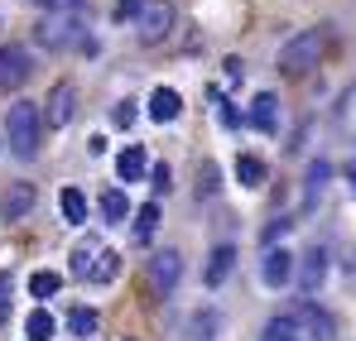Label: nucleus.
I'll return each instance as SVG.
<instances>
[{
	"instance_id": "obj_1",
	"label": "nucleus",
	"mask_w": 356,
	"mask_h": 341,
	"mask_svg": "<svg viewBox=\"0 0 356 341\" xmlns=\"http://www.w3.org/2000/svg\"><path fill=\"white\" fill-rule=\"evenodd\" d=\"M116 269H120V255L102 235H87V240L72 245V274H77V279H87V284H111Z\"/></svg>"
},
{
	"instance_id": "obj_2",
	"label": "nucleus",
	"mask_w": 356,
	"mask_h": 341,
	"mask_svg": "<svg viewBox=\"0 0 356 341\" xmlns=\"http://www.w3.org/2000/svg\"><path fill=\"white\" fill-rule=\"evenodd\" d=\"M39 130H44V111L34 101H15L5 115V140L19 159H34L39 154Z\"/></svg>"
},
{
	"instance_id": "obj_3",
	"label": "nucleus",
	"mask_w": 356,
	"mask_h": 341,
	"mask_svg": "<svg viewBox=\"0 0 356 341\" xmlns=\"http://www.w3.org/2000/svg\"><path fill=\"white\" fill-rule=\"evenodd\" d=\"M323 49H327V34H323V29H308V34L289 39V44L280 49V72H289V77L308 72V67L323 58Z\"/></svg>"
},
{
	"instance_id": "obj_4",
	"label": "nucleus",
	"mask_w": 356,
	"mask_h": 341,
	"mask_svg": "<svg viewBox=\"0 0 356 341\" xmlns=\"http://www.w3.org/2000/svg\"><path fill=\"white\" fill-rule=\"evenodd\" d=\"M29 72H34L29 49H19V44H5L0 49V92H15L19 82H29Z\"/></svg>"
},
{
	"instance_id": "obj_5",
	"label": "nucleus",
	"mask_w": 356,
	"mask_h": 341,
	"mask_svg": "<svg viewBox=\"0 0 356 341\" xmlns=\"http://www.w3.org/2000/svg\"><path fill=\"white\" fill-rule=\"evenodd\" d=\"M145 279H149L154 293H174L178 279H183V260H178V250H159V255H149Z\"/></svg>"
},
{
	"instance_id": "obj_6",
	"label": "nucleus",
	"mask_w": 356,
	"mask_h": 341,
	"mask_svg": "<svg viewBox=\"0 0 356 341\" xmlns=\"http://www.w3.org/2000/svg\"><path fill=\"white\" fill-rule=\"evenodd\" d=\"M169 29H174V5H169V0H154V5L140 15V39H145V44H159Z\"/></svg>"
},
{
	"instance_id": "obj_7",
	"label": "nucleus",
	"mask_w": 356,
	"mask_h": 341,
	"mask_svg": "<svg viewBox=\"0 0 356 341\" xmlns=\"http://www.w3.org/2000/svg\"><path fill=\"white\" fill-rule=\"evenodd\" d=\"M260 279L270 288H284L294 279V255H289L284 245H270V250H265V265H260Z\"/></svg>"
},
{
	"instance_id": "obj_8",
	"label": "nucleus",
	"mask_w": 356,
	"mask_h": 341,
	"mask_svg": "<svg viewBox=\"0 0 356 341\" xmlns=\"http://www.w3.org/2000/svg\"><path fill=\"white\" fill-rule=\"evenodd\" d=\"M34 202H39L34 183H15V188H5V197H0V217H5V222H19V217L34 212Z\"/></svg>"
},
{
	"instance_id": "obj_9",
	"label": "nucleus",
	"mask_w": 356,
	"mask_h": 341,
	"mask_svg": "<svg viewBox=\"0 0 356 341\" xmlns=\"http://www.w3.org/2000/svg\"><path fill=\"white\" fill-rule=\"evenodd\" d=\"M294 322H298V332H308L313 341H332V317L318 303H308V298L294 308Z\"/></svg>"
},
{
	"instance_id": "obj_10",
	"label": "nucleus",
	"mask_w": 356,
	"mask_h": 341,
	"mask_svg": "<svg viewBox=\"0 0 356 341\" xmlns=\"http://www.w3.org/2000/svg\"><path fill=\"white\" fill-rule=\"evenodd\" d=\"M72 101H77L72 82H58V87L49 92V106H44V125H49V130H63V125L72 120Z\"/></svg>"
},
{
	"instance_id": "obj_11",
	"label": "nucleus",
	"mask_w": 356,
	"mask_h": 341,
	"mask_svg": "<svg viewBox=\"0 0 356 341\" xmlns=\"http://www.w3.org/2000/svg\"><path fill=\"white\" fill-rule=\"evenodd\" d=\"M232 265H236V245H217L212 260H207V269H202V284L222 288V284H227V274H232Z\"/></svg>"
},
{
	"instance_id": "obj_12",
	"label": "nucleus",
	"mask_w": 356,
	"mask_h": 341,
	"mask_svg": "<svg viewBox=\"0 0 356 341\" xmlns=\"http://www.w3.org/2000/svg\"><path fill=\"white\" fill-rule=\"evenodd\" d=\"M183 115V97H178L174 87H154V97H149V120H159V125H169Z\"/></svg>"
},
{
	"instance_id": "obj_13",
	"label": "nucleus",
	"mask_w": 356,
	"mask_h": 341,
	"mask_svg": "<svg viewBox=\"0 0 356 341\" xmlns=\"http://www.w3.org/2000/svg\"><path fill=\"white\" fill-rule=\"evenodd\" d=\"M34 34H39V44H49V49H63V44L77 34V19H72V15H54V19H44Z\"/></svg>"
},
{
	"instance_id": "obj_14",
	"label": "nucleus",
	"mask_w": 356,
	"mask_h": 341,
	"mask_svg": "<svg viewBox=\"0 0 356 341\" xmlns=\"http://www.w3.org/2000/svg\"><path fill=\"white\" fill-rule=\"evenodd\" d=\"M323 279H327V255H323V250H308V255H303V269H298V288H303V293H318Z\"/></svg>"
},
{
	"instance_id": "obj_15",
	"label": "nucleus",
	"mask_w": 356,
	"mask_h": 341,
	"mask_svg": "<svg viewBox=\"0 0 356 341\" xmlns=\"http://www.w3.org/2000/svg\"><path fill=\"white\" fill-rule=\"evenodd\" d=\"M250 125H255V130H265V135H275V125H280V101H275L270 92H260V97H255V106H250Z\"/></svg>"
},
{
	"instance_id": "obj_16",
	"label": "nucleus",
	"mask_w": 356,
	"mask_h": 341,
	"mask_svg": "<svg viewBox=\"0 0 356 341\" xmlns=\"http://www.w3.org/2000/svg\"><path fill=\"white\" fill-rule=\"evenodd\" d=\"M58 207H63V222H67V226H82V222H87V197H82V188H63Z\"/></svg>"
},
{
	"instance_id": "obj_17",
	"label": "nucleus",
	"mask_w": 356,
	"mask_h": 341,
	"mask_svg": "<svg viewBox=\"0 0 356 341\" xmlns=\"http://www.w3.org/2000/svg\"><path fill=\"white\" fill-rule=\"evenodd\" d=\"M97 327H102V317H97V308H72V313H67V332H72V337H97Z\"/></svg>"
},
{
	"instance_id": "obj_18",
	"label": "nucleus",
	"mask_w": 356,
	"mask_h": 341,
	"mask_svg": "<svg viewBox=\"0 0 356 341\" xmlns=\"http://www.w3.org/2000/svg\"><path fill=\"white\" fill-rule=\"evenodd\" d=\"M116 173L125 178V183L145 178V173H149V159H145V149H135V144H130V149H125V154L116 159Z\"/></svg>"
},
{
	"instance_id": "obj_19",
	"label": "nucleus",
	"mask_w": 356,
	"mask_h": 341,
	"mask_svg": "<svg viewBox=\"0 0 356 341\" xmlns=\"http://www.w3.org/2000/svg\"><path fill=\"white\" fill-rule=\"evenodd\" d=\"M58 288H63V274H58V269H34V274H29V293H34L39 303H49Z\"/></svg>"
},
{
	"instance_id": "obj_20",
	"label": "nucleus",
	"mask_w": 356,
	"mask_h": 341,
	"mask_svg": "<svg viewBox=\"0 0 356 341\" xmlns=\"http://www.w3.org/2000/svg\"><path fill=\"white\" fill-rule=\"evenodd\" d=\"M265 159H255V154H236V178H241V188H260L265 183Z\"/></svg>"
},
{
	"instance_id": "obj_21",
	"label": "nucleus",
	"mask_w": 356,
	"mask_h": 341,
	"mask_svg": "<svg viewBox=\"0 0 356 341\" xmlns=\"http://www.w3.org/2000/svg\"><path fill=\"white\" fill-rule=\"evenodd\" d=\"M260 341H298L294 313H280V317H270V322H265V332H260Z\"/></svg>"
},
{
	"instance_id": "obj_22",
	"label": "nucleus",
	"mask_w": 356,
	"mask_h": 341,
	"mask_svg": "<svg viewBox=\"0 0 356 341\" xmlns=\"http://www.w3.org/2000/svg\"><path fill=\"white\" fill-rule=\"evenodd\" d=\"M58 332V322H54V313H44V308H34L29 313V322H24V337L29 341H49Z\"/></svg>"
},
{
	"instance_id": "obj_23",
	"label": "nucleus",
	"mask_w": 356,
	"mask_h": 341,
	"mask_svg": "<svg viewBox=\"0 0 356 341\" xmlns=\"http://www.w3.org/2000/svg\"><path fill=\"white\" fill-rule=\"evenodd\" d=\"M159 226V202H145L140 212H135V240H149Z\"/></svg>"
},
{
	"instance_id": "obj_24",
	"label": "nucleus",
	"mask_w": 356,
	"mask_h": 341,
	"mask_svg": "<svg viewBox=\"0 0 356 341\" xmlns=\"http://www.w3.org/2000/svg\"><path fill=\"white\" fill-rule=\"evenodd\" d=\"M102 212H106V222H125V217H130V202H125V192H120V188L102 192Z\"/></svg>"
},
{
	"instance_id": "obj_25",
	"label": "nucleus",
	"mask_w": 356,
	"mask_h": 341,
	"mask_svg": "<svg viewBox=\"0 0 356 341\" xmlns=\"http://www.w3.org/2000/svg\"><path fill=\"white\" fill-rule=\"evenodd\" d=\"M217 322H222V317H217L212 308L197 313V317H193V341H212V337H217Z\"/></svg>"
},
{
	"instance_id": "obj_26",
	"label": "nucleus",
	"mask_w": 356,
	"mask_h": 341,
	"mask_svg": "<svg viewBox=\"0 0 356 341\" xmlns=\"http://www.w3.org/2000/svg\"><path fill=\"white\" fill-rule=\"evenodd\" d=\"M10 303H15V284H10V274L0 269V327L10 322Z\"/></svg>"
},
{
	"instance_id": "obj_27",
	"label": "nucleus",
	"mask_w": 356,
	"mask_h": 341,
	"mask_svg": "<svg viewBox=\"0 0 356 341\" xmlns=\"http://www.w3.org/2000/svg\"><path fill=\"white\" fill-rule=\"evenodd\" d=\"M327 164H323V159H318V164H313V169H308V197H318V192H323V183H327Z\"/></svg>"
},
{
	"instance_id": "obj_28",
	"label": "nucleus",
	"mask_w": 356,
	"mask_h": 341,
	"mask_svg": "<svg viewBox=\"0 0 356 341\" xmlns=\"http://www.w3.org/2000/svg\"><path fill=\"white\" fill-rule=\"evenodd\" d=\"M135 115H140V111H135V101H120L116 111H111V120H116V125H125V130H130V125H135Z\"/></svg>"
},
{
	"instance_id": "obj_29",
	"label": "nucleus",
	"mask_w": 356,
	"mask_h": 341,
	"mask_svg": "<svg viewBox=\"0 0 356 341\" xmlns=\"http://www.w3.org/2000/svg\"><path fill=\"white\" fill-rule=\"evenodd\" d=\"M202 192H217V169L212 164H202V173H197V197Z\"/></svg>"
},
{
	"instance_id": "obj_30",
	"label": "nucleus",
	"mask_w": 356,
	"mask_h": 341,
	"mask_svg": "<svg viewBox=\"0 0 356 341\" xmlns=\"http://www.w3.org/2000/svg\"><path fill=\"white\" fill-rule=\"evenodd\" d=\"M145 10H140V0H116V19L125 24V19H140Z\"/></svg>"
},
{
	"instance_id": "obj_31",
	"label": "nucleus",
	"mask_w": 356,
	"mask_h": 341,
	"mask_svg": "<svg viewBox=\"0 0 356 341\" xmlns=\"http://www.w3.org/2000/svg\"><path fill=\"white\" fill-rule=\"evenodd\" d=\"M284 231H289V217H280V222H270V226H265V245H275V240H280Z\"/></svg>"
},
{
	"instance_id": "obj_32",
	"label": "nucleus",
	"mask_w": 356,
	"mask_h": 341,
	"mask_svg": "<svg viewBox=\"0 0 356 341\" xmlns=\"http://www.w3.org/2000/svg\"><path fill=\"white\" fill-rule=\"evenodd\" d=\"M149 183H154L159 192H169V164H159V169H149Z\"/></svg>"
},
{
	"instance_id": "obj_33",
	"label": "nucleus",
	"mask_w": 356,
	"mask_h": 341,
	"mask_svg": "<svg viewBox=\"0 0 356 341\" xmlns=\"http://www.w3.org/2000/svg\"><path fill=\"white\" fill-rule=\"evenodd\" d=\"M222 125H241V115H236V106H227V101H222Z\"/></svg>"
},
{
	"instance_id": "obj_34",
	"label": "nucleus",
	"mask_w": 356,
	"mask_h": 341,
	"mask_svg": "<svg viewBox=\"0 0 356 341\" xmlns=\"http://www.w3.org/2000/svg\"><path fill=\"white\" fill-rule=\"evenodd\" d=\"M347 183H352V197H356V164H347Z\"/></svg>"
}]
</instances>
